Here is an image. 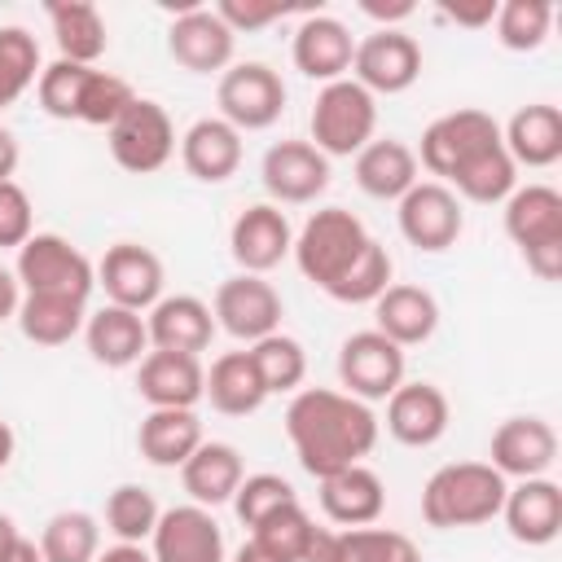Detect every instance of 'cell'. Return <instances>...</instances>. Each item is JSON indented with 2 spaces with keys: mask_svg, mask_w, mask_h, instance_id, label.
<instances>
[{
  "mask_svg": "<svg viewBox=\"0 0 562 562\" xmlns=\"http://www.w3.org/2000/svg\"><path fill=\"white\" fill-rule=\"evenodd\" d=\"M413 154H417V167L439 176V184H448L465 202L492 206L518 189V167L505 154L501 123L487 110L439 114L422 132V149H413Z\"/></svg>",
  "mask_w": 562,
  "mask_h": 562,
  "instance_id": "6da1fadb",
  "label": "cell"
},
{
  "mask_svg": "<svg viewBox=\"0 0 562 562\" xmlns=\"http://www.w3.org/2000/svg\"><path fill=\"white\" fill-rule=\"evenodd\" d=\"M299 272L338 303H373L391 285V255L347 206L316 211L294 237Z\"/></svg>",
  "mask_w": 562,
  "mask_h": 562,
  "instance_id": "7a4b0ae2",
  "label": "cell"
},
{
  "mask_svg": "<svg viewBox=\"0 0 562 562\" xmlns=\"http://www.w3.org/2000/svg\"><path fill=\"white\" fill-rule=\"evenodd\" d=\"M285 435L294 443L299 465L312 479L338 474L347 465H360L378 443V417L364 400L334 391V386H307L285 408Z\"/></svg>",
  "mask_w": 562,
  "mask_h": 562,
  "instance_id": "3957f363",
  "label": "cell"
},
{
  "mask_svg": "<svg viewBox=\"0 0 562 562\" xmlns=\"http://www.w3.org/2000/svg\"><path fill=\"white\" fill-rule=\"evenodd\" d=\"M509 483L487 461H452L439 465L422 487V518L439 531L492 522L505 505Z\"/></svg>",
  "mask_w": 562,
  "mask_h": 562,
  "instance_id": "277c9868",
  "label": "cell"
},
{
  "mask_svg": "<svg viewBox=\"0 0 562 562\" xmlns=\"http://www.w3.org/2000/svg\"><path fill=\"white\" fill-rule=\"evenodd\" d=\"M505 233L540 281L562 277V193L553 184H518L505 198Z\"/></svg>",
  "mask_w": 562,
  "mask_h": 562,
  "instance_id": "5b68a950",
  "label": "cell"
},
{
  "mask_svg": "<svg viewBox=\"0 0 562 562\" xmlns=\"http://www.w3.org/2000/svg\"><path fill=\"white\" fill-rule=\"evenodd\" d=\"M378 132V101L356 79H334L316 92L312 105V145L325 158L360 154Z\"/></svg>",
  "mask_w": 562,
  "mask_h": 562,
  "instance_id": "8992f818",
  "label": "cell"
},
{
  "mask_svg": "<svg viewBox=\"0 0 562 562\" xmlns=\"http://www.w3.org/2000/svg\"><path fill=\"white\" fill-rule=\"evenodd\" d=\"M13 272H18L22 294H61V299L88 303V294L97 285V268L61 233H31L18 250Z\"/></svg>",
  "mask_w": 562,
  "mask_h": 562,
  "instance_id": "52a82bcc",
  "label": "cell"
},
{
  "mask_svg": "<svg viewBox=\"0 0 562 562\" xmlns=\"http://www.w3.org/2000/svg\"><path fill=\"white\" fill-rule=\"evenodd\" d=\"M105 140H110V158L132 171V176H149L158 167H167V158L176 154V127H171V114L149 101V97H136L110 127H105Z\"/></svg>",
  "mask_w": 562,
  "mask_h": 562,
  "instance_id": "ba28073f",
  "label": "cell"
},
{
  "mask_svg": "<svg viewBox=\"0 0 562 562\" xmlns=\"http://www.w3.org/2000/svg\"><path fill=\"white\" fill-rule=\"evenodd\" d=\"M220 119L237 132H263L285 110V83L268 61H237L220 75L215 88Z\"/></svg>",
  "mask_w": 562,
  "mask_h": 562,
  "instance_id": "9c48e42d",
  "label": "cell"
},
{
  "mask_svg": "<svg viewBox=\"0 0 562 562\" xmlns=\"http://www.w3.org/2000/svg\"><path fill=\"white\" fill-rule=\"evenodd\" d=\"M351 79L369 92V97H395V92H408L417 79H422V44L413 35H404L400 26L391 31H373L356 44V57H351Z\"/></svg>",
  "mask_w": 562,
  "mask_h": 562,
  "instance_id": "30bf717a",
  "label": "cell"
},
{
  "mask_svg": "<svg viewBox=\"0 0 562 562\" xmlns=\"http://www.w3.org/2000/svg\"><path fill=\"white\" fill-rule=\"evenodd\" d=\"M400 233L408 246L426 250V255H439L448 246H457L461 228H465V215H461V198L439 184V180H417L404 198H400Z\"/></svg>",
  "mask_w": 562,
  "mask_h": 562,
  "instance_id": "8fae6325",
  "label": "cell"
},
{
  "mask_svg": "<svg viewBox=\"0 0 562 562\" xmlns=\"http://www.w3.org/2000/svg\"><path fill=\"white\" fill-rule=\"evenodd\" d=\"M259 180L272 206H303L329 189V158L312 140H277L259 162Z\"/></svg>",
  "mask_w": 562,
  "mask_h": 562,
  "instance_id": "7c38bea8",
  "label": "cell"
},
{
  "mask_svg": "<svg viewBox=\"0 0 562 562\" xmlns=\"http://www.w3.org/2000/svg\"><path fill=\"white\" fill-rule=\"evenodd\" d=\"M211 316H215V329H224L241 342H259L281 329V294L272 290V281L237 272V277L220 281Z\"/></svg>",
  "mask_w": 562,
  "mask_h": 562,
  "instance_id": "4fadbf2b",
  "label": "cell"
},
{
  "mask_svg": "<svg viewBox=\"0 0 562 562\" xmlns=\"http://www.w3.org/2000/svg\"><path fill=\"white\" fill-rule=\"evenodd\" d=\"M162 259L140 241H114L97 263V285L114 307L127 312H149L162 299Z\"/></svg>",
  "mask_w": 562,
  "mask_h": 562,
  "instance_id": "5bb4252c",
  "label": "cell"
},
{
  "mask_svg": "<svg viewBox=\"0 0 562 562\" xmlns=\"http://www.w3.org/2000/svg\"><path fill=\"white\" fill-rule=\"evenodd\" d=\"M338 382L356 400H386L404 382V347L382 338L378 329H360L338 347Z\"/></svg>",
  "mask_w": 562,
  "mask_h": 562,
  "instance_id": "9a60e30c",
  "label": "cell"
},
{
  "mask_svg": "<svg viewBox=\"0 0 562 562\" xmlns=\"http://www.w3.org/2000/svg\"><path fill=\"white\" fill-rule=\"evenodd\" d=\"M233 44H237V35H233V31L220 22V13L206 9V4L180 9L176 22L167 26V53H171V61L184 66L189 75L228 70Z\"/></svg>",
  "mask_w": 562,
  "mask_h": 562,
  "instance_id": "2e32d148",
  "label": "cell"
},
{
  "mask_svg": "<svg viewBox=\"0 0 562 562\" xmlns=\"http://www.w3.org/2000/svg\"><path fill=\"white\" fill-rule=\"evenodd\" d=\"M149 540H154V549H149L154 562H228L224 531L211 518V509H202V505L162 509Z\"/></svg>",
  "mask_w": 562,
  "mask_h": 562,
  "instance_id": "e0dca14e",
  "label": "cell"
},
{
  "mask_svg": "<svg viewBox=\"0 0 562 562\" xmlns=\"http://www.w3.org/2000/svg\"><path fill=\"white\" fill-rule=\"evenodd\" d=\"M228 250H233V259H237L241 272L263 277V272H272V268L294 250V228H290V220H285L281 206L255 202V206H246V211L233 220Z\"/></svg>",
  "mask_w": 562,
  "mask_h": 562,
  "instance_id": "ac0fdd59",
  "label": "cell"
},
{
  "mask_svg": "<svg viewBox=\"0 0 562 562\" xmlns=\"http://www.w3.org/2000/svg\"><path fill=\"white\" fill-rule=\"evenodd\" d=\"M492 470L501 479H540L558 461V435L544 417H505L492 430Z\"/></svg>",
  "mask_w": 562,
  "mask_h": 562,
  "instance_id": "d6986e66",
  "label": "cell"
},
{
  "mask_svg": "<svg viewBox=\"0 0 562 562\" xmlns=\"http://www.w3.org/2000/svg\"><path fill=\"white\" fill-rule=\"evenodd\" d=\"M448 395L435 382H400L386 395V430L404 448H430L448 430Z\"/></svg>",
  "mask_w": 562,
  "mask_h": 562,
  "instance_id": "ffe728a7",
  "label": "cell"
},
{
  "mask_svg": "<svg viewBox=\"0 0 562 562\" xmlns=\"http://www.w3.org/2000/svg\"><path fill=\"white\" fill-rule=\"evenodd\" d=\"M136 391L149 408H193L206 391L202 356L184 351H145L136 369Z\"/></svg>",
  "mask_w": 562,
  "mask_h": 562,
  "instance_id": "44dd1931",
  "label": "cell"
},
{
  "mask_svg": "<svg viewBox=\"0 0 562 562\" xmlns=\"http://www.w3.org/2000/svg\"><path fill=\"white\" fill-rule=\"evenodd\" d=\"M290 57L294 66L307 75V79H321V83H334V79H347L351 70V57H356V40L351 31L329 18V13H307L294 31V44H290Z\"/></svg>",
  "mask_w": 562,
  "mask_h": 562,
  "instance_id": "7402d4cb",
  "label": "cell"
},
{
  "mask_svg": "<svg viewBox=\"0 0 562 562\" xmlns=\"http://www.w3.org/2000/svg\"><path fill=\"white\" fill-rule=\"evenodd\" d=\"M501 518L509 527V536L518 544H549L558 540L562 531V487L553 479H518V487L505 492V505H501Z\"/></svg>",
  "mask_w": 562,
  "mask_h": 562,
  "instance_id": "603a6c76",
  "label": "cell"
},
{
  "mask_svg": "<svg viewBox=\"0 0 562 562\" xmlns=\"http://www.w3.org/2000/svg\"><path fill=\"white\" fill-rule=\"evenodd\" d=\"M149 329V347L154 351H184V356H202L215 338V316L202 299L193 294H167L149 307L145 316Z\"/></svg>",
  "mask_w": 562,
  "mask_h": 562,
  "instance_id": "cb8c5ba5",
  "label": "cell"
},
{
  "mask_svg": "<svg viewBox=\"0 0 562 562\" xmlns=\"http://www.w3.org/2000/svg\"><path fill=\"white\" fill-rule=\"evenodd\" d=\"M316 483H321V509H325V518L338 522L342 531L347 527H373L382 518L386 487H382V479L364 461L360 465H347L338 474H325Z\"/></svg>",
  "mask_w": 562,
  "mask_h": 562,
  "instance_id": "d4e9b609",
  "label": "cell"
},
{
  "mask_svg": "<svg viewBox=\"0 0 562 562\" xmlns=\"http://www.w3.org/2000/svg\"><path fill=\"white\" fill-rule=\"evenodd\" d=\"M373 329L395 347H417L439 329V303L422 285H386L373 299Z\"/></svg>",
  "mask_w": 562,
  "mask_h": 562,
  "instance_id": "484cf974",
  "label": "cell"
},
{
  "mask_svg": "<svg viewBox=\"0 0 562 562\" xmlns=\"http://www.w3.org/2000/svg\"><path fill=\"white\" fill-rule=\"evenodd\" d=\"M83 342L92 351L97 364L105 369H127V364H140L145 360V347H149V329H145V316L140 312H127V307H97L88 321H83Z\"/></svg>",
  "mask_w": 562,
  "mask_h": 562,
  "instance_id": "4316f807",
  "label": "cell"
},
{
  "mask_svg": "<svg viewBox=\"0 0 562 562\" xmlns=\"http://www.w3.org/2000/svg\"><path fill=\"white\" fill-rule=\"evenodd\" d=\"M180 162L202 184H224L241 167V132L224 119H198L180 136Z\"/></svg>",
  "mask_w": 562,
  "mask_h": 562,
  "instance_id": "83f0119b",
  "label": "cell"
},
{
  "mask_svg": "<svg viewBox=\"0 0 562 562\" xmlns=\"http://www.w3.org/2000/svg\"><path fill=\"white\" fill-rule=\"evenodd\" d=\"M505 154L514 158V167H553L562 158V110L558 105H522L514 110V119L501 127Z\"/></svg>",
  "mask_w": 562,
  "mask_h": 562,
  "instance_id": "f1b7e54d",
  "label": "cell"
},
{
  "mask_svg": "<svg viewBox=\"0 0 562 562\" xmlns=\"http://www.w3.org/2000/svg\"><path fill=\"white\" fill-rule=\"evenodd\" d=\"M202 443V422L193 408H149L140 430H136V448L149 465L162 470H180Z\"/></svg>",
  "mask_w": 562,
  "mask_h": 562,
  "instance_id": "f546056e",
  "label": "cell"
},
{
  "mask_svg": "<svg viewBox=\"0 0 562 562\" xmlns=\"http://www.w3.org/2000/svg\"><path fill=\"white\" fill-rule=\"evenodd\" d=\"M241 479H246L241 452L233 443H220V439H211V443L202 439L198 452L180 465V483L193 496V505H202V509H215V505L233 501Z\"/></svg>",
  "mask_w": 562,
  "mask_h": 562,
  "instance_id": "4dcf8cb0",
  "label": "cell"
},
{
  "mask_svg": "<svg viewBox=\"0 0 562 562\" xmlns=\"http://www.w3.org/2000/svg\"><path fill=\"white\" fill-rule=\"evenodd\" d=\"M44 13H48V26H53L61 61L97 66V57L110 48L105 18H101V9L92 0H48Z\"/></svg>",
  "mask_w": 562,
  "mask_h": 562,
  "instance_id": "1f68e13d",
  "label": "cell"
},
{
  "mask_svg": "<svg viewBox=\"0 0 562 562\" xmlns=\"http://www.w3.org/2000/svg\"><path fill=\"white\" fill-rule=\"evenodd\" d=\"M356 184L378 202H400L417 184V154L395 136L369 140L356 154Z\"/></svg>",
  "mask_w": 562,
  "mask_h": 562,
  "instance_id": "d6a6232c",
  "label": "cell"
},
{
  "mask_svg": "<svg viewBox=\"0 0 562 562\" xmlns=\"http://www.w3.org/2000/svg\"><path fill=\"white\" fill-rule=\"evenodd\" d=\"M202 400H211V408L224 413V417H250V413H259L263 400H268V391L259 382V369H255L250 351H224L220 360H211Z\"/></svg>",
  "mask_w": 562,
  "mask_h": 562,
  "instance_id": "836d02e7",
  "label": "cell"
},
{
  "mask_svg": "<svg viewBox=\"0 0 562 562\" xmlns=\"http://www.w3.org/2000/svg\"><path fill=\"white\" fill-rule=\"evenodd\" d=\"M18 329L35 342V347H61L75 334H83V303L79 299H61V294H22L18 303Z\"/></svg>",
  "mask_w": 562,
  "mask_h": 562,
  "instance_id": "e575fe53",
  "label": "cell"
},
{
  "mask_svg": "<svg viewBox=\"0 0 562 562\" xmlns=\"http://www.w3.org/2000/svg\"><path fill=\"white\" fill-rule=\"evenodd\" d=\"M312 531H316V522L307 518V509L299 501H290V505L272 509L268 518H259L250 527L246 544H255L268 562H303V553L312 544Z\"/></svg>",
  "mask_w": 562,
  "mask_h": 562,
  "instance_id": "d590c367",
  "label": "cell"
},
{
  "mask_svg": "<svg viewBox=\"0 0 562 562\" xmlns=\"http://www.w3.org/2000/svg\"><path fill=\"white\" fill-rule=\"evenodd\" d=\"M35 549L44 562H92L101 553V527L88 509H61L44 522Z\"/></svg>",
  "mask_w": 562,
  "mask_h": 562,
  "instance_id": "8d00e7d4",
  "label": "cell"
},
{
  "mask_svg": "<svg viewBox=\"0 0 562 562\" xmlns=\"http://www.w3.org/2000/svg\"><path fill=\"white\" fill-rule=\"evenodd\" d=\"M40 44L26 26H0V110L18 105L31 83H40Z\"/></svg>",
  "mask_w": 562,
  "mask_h": 562,
  "instance_id": "74e56055",
  "label": "cell"
},
{
  "mask_svg": "<svg viewBox=\"0 0 562 562\" xmlns=\"http://www.w3.org/2000/svg\"><path fill=\"white\" fill-rule=\"evenodd\" d=\"M250 360L259 369V382L268 395H281V391H299L303 386V373H307V356H303V342L290 338V334H268L259 342H250Z\"/></svg>",
  "mask_w": 562,
  "mask_h": 562,
  "instance_id": "f35d334b",
  "label": "cell"
},
{
  "mask_svg": "<svg viewBox=\"0 0 562 562\" xmlns=\"http://www.w3.org/2000/svg\"><path fill=\"white\" fill-rule=\"evenodd\" d=\"M158 501L149 487L140 483H119L110 496H105V527L119 536V544H140L154 536L158 527Z\"/></svg>",
  "mask_w": 562,
  "mask_h": 562,
  "instance_id": "ab89813d",
  "label": "cell"
},
{
  "mask_svg": "<svg viewBox=\"0 0 562 562\" xmlns=\"http://www.w3.org/2000/svg\"><path fill=\"white\" fill-rule=\"evenodd\" d=\"M553 4L549 0H505L496 4V40L509 53H536L549 40Z\"/></svg>",
  "mask_w": 562,
  "mask_h": 562,
  "instance_id": "60d3db41",
  "label": "cell"
},
{
  "mask_svg": "<svg viewBox=\"0 0 562 562\" xmlns=\"http://www.w3.org/2000/svg\"><path fill=\"white\" fill-rule=\"evenodd\" d=\"M97 66H79V61H53L40 70V110L53 114V119H79V97H83V83Z\"/></svg>",
  "mask_w": 562,
  "mask_h": 562,
  "instance_id": "b9f144b4",
  "label": "cell"
},
{
  "mask_svg": "<svg viewBox=\"0 0 562 562\" xmlns=\"http://www.w3.org/2000/svg\"><path fill=\"white\" fill-rule=\"evenodd\" d=\"M136 101L132 83L110 75V70H92L88 83H83V97H79V119L75 123H92V127H110L127 105Z\"/></svg>",
  "mask_w": 562,
  "mask_h": 562,
  "instance_id": "7bdbcfd3",
  "label": "cell"
},
{
  "mask_svg": "<svg viewBox=\"0 0 562 562\" xmlns=\"http://www.w3.org/2000/svg\"><path fill=\"white\" fill-rule=\"evenodd\" d=\"M347 562H422L417 544L391 527H347Z\"/></svg>",
  "mask_w": 562,
  "mask_h": 562,
  "instance_id": "ee69618b",
  "label": "cell"
},
{
  "mask_svg": "<svg viewBox=\"0 0 562 562\" xmlns=\"http://www.w3.org/2000/svg\"><path fill=\"white\" fill-rule=\"evenodd\" d=\"M290 501H299V496L281 474H246L237 483V492H233V509H237V518L246 527H255L259 518H268L272 509L290 505Z\"/></svg>",
  "mask_w": 562,
  "mask_h": 562,
  "instance_id": "f6af8a7d",
  "label": "cell"
},
{
  "mask_svg": "<svg viewBox=\"0 0 562 562\" xmlns=\"http://www.w3.org/2000/svg\"><path fill=\"white\" fill-rule=\"evenodd\" d=\"M31 198L18 180H0V246H13L22 250V241L31 237Z\"/></svg>",
  "mask_w": 562,
  "mask_h": 562,
  "instance_id": "bcb514c9",
  "label": "cell"
},
{
  "mask_svg": "<svg viewBox=\"0 0 562 562\" xmlns=\"http://www.w3.org/2000/svg\"><path fill=\"white\" fill-rule=\"evenodd\" d=\"M215 13H220V22H224L233 35H241V31H263V26L281 22L290 9H285V4H250V0L241 4V0H220Z\"/></svg>",
  "mask_w": 562,
  "mask_h": 562,
  "instance_id": "7dc6e473",
  "label": "cell"
},
{
  "mask_svg": "<svg viewBox=\"0 0 562 562\" xmlns=\"http://www.w3.org/2000/svg\"><path fill=\"white\" fill-rule=\"evenodd\" d=\"M303 562H347V540H342V531L316 527V531H312V544H307V553H303Z\"/></svg>",
  "mask_w": 562,
  "mask_h": 562,
  "instance_id": "c3c4849f",
  "label": "cell"
},
{
  "mask_svg": "<svg viewBox=\"0 0 562 562\" xmlns=\"http://www.w3.org/2000/svg\"><path fill=\"white\" fill-rule=\"evenodd\" d=\"M448 22H457V26H492L496 22V0H479V4H443L439 9Z\"/></svg>",
  "mask_w": 562,
  "mask_h": 562,
  "instance_id": "681fc988",
  "label": "cell"
},
{
  "mask_svg": "<svg viewBox=\"0 0 562 562\" xmlns=\"http://www.w3.org/2000/svg\"><path fill=\"white\" fill-rule=\"evenodd\" d=\"M360 13L382 22V31H391V22H404L413 18V0H395V4H382V0H360Z\"/></svg>",
  "mask_w": 562,
  "mask_h": 562,
  "instance_id": "f907efd6",
  "label": "cell"
},
{
  "mask_svg": "<svg viewBox=\"0 0 562 562\" xmlns=\"http://www.w3.org/2000/svg\"><path fill=\"white\" fill-rule=\"evenodd\" d=\"M18 303H22V285H18V272L0 268V321H13V316H18Z\"/></svg>",
  "mask_w": 562,
  "mask_h": 562,
  "instance_id": "816d5d0a",
  "label": "cell"
},
{
  "mask_svg": "<svg viewBox=\"0 0 562 562\" xmlns=\"http://www.w3.org/2000/svg\"><path fill=\"white\" fill-rule=\"evenodd\" d=\"M18 171V136L0 123V180H13Z\"/></svg>",
  "mask_w": 562,
  "mask_h": 562,
  "instance_id": "f5cc1de1",
  "label": "cell"
},
{
  "mask_svg": "<svg viewBox=\"0 0 562 562\" xmlns=\"http://www.w3.org/2000/svg\"><path fill=\"white\" fill-rule=\"evenodd\" d=\"M92 562H154L140 544H114V549H105V553H97Z\"/></svg>",
  "mask_w": 562,
  "mask_h": 562,
  "instance_id": "db71d44e",
  "label": "cell"
},
{
  "mask_svg": "<svg viewBox=\"0 0 562 562\" xmlns=\"http://www.w3.org/2000/svg\"><path fill=\"white\" fill-rule=\"evenodd\" d=\"M18 544H22V531L13 527L9 514H0V562H9V558L18 553Z\"/></svg>",
  "mask_w": 562,
  "mask_h": 562,
  "instance_id": "11a10c76",
  "label": "cell"
},
{
  "mask_svg": "<svg viewBox=\"0 0 562 562\" xmlns=\"http://www.w3.org/2000/svg\"><path fill=\"white\" fill-rule=\"evenodd\" d=\"M13 448H18V439H13V426L0 417V470L13 461Z\"/></svg>",
  "mask_w": 562,
  "mask_h": 562,
  "instance_id": "9f6ffc18",
  "label": "cell"
},
{
  "mask_svg": "<svg viewBox=\"0 0 562 562\" xmlns=\"http://www.w3.org/2000/svg\"><path fill=\"white\" fill-rule=\"evenodd\" d=\"M9 562H44V558H40V549H35L31 540H22V544H18V553H13Z\"/></svg>",
  "mask_w": 562,
  "mask_h": 562,
  "instance_id": "6f0895ef",
  "label": "cell"
},
{
  "mask_svg": "<svg viewBox=\"0 0 562 562\" xmlns=\"http://www.w3.org/2000/svg\"><path fill=\"white\" fill-rule=\"evenodd\" d=\"M228 562H268V558H263V553H259L255 544H241V549H237V553H233Z\"/></svg>",
  "mask_w": 562,
  "mask_h": 562,
  "instance_id": "680465c9",
  "label": "cell"
}]
</instances>
